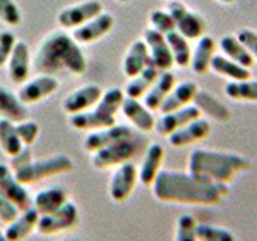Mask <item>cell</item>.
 Segmentation results:
<instances>
[{
    "mask_svg": "<svg viewBox=\"0 0 257 241\" xmlns=\"http://www.w3.org/2000/svg\"><path fill=\"white\" fill-rule=\"evenodd\" d=\"M209 134H211V123L206 117H198L195 120H191L187 126H183L179 131H175L167 137L169 143L175 148H185L188 145L198 143L206 140Z\"/></svg>",
    "mask_w": 257,
    "mask_h": 241,
    "instance_id": "obj_17",
    "label": "cell"
},
{
    "mask_svg": "<svg viewBox=\"0 0 257 241\" xmlns=\"http://www.w3.org/2000/svg\"><path fill=\"white\" fill-rule=\"evenodd\" d=\"M211 71H214L217 76H222L228 79V82H235V80H246L251 79V71L239 66L238 63L228 60L223 55H215L211 61Z\"/></svg>",
    "mask_w": 257,
    "mask_h": 241,
    "instance_id": "obj_31",
    "label": "cell"
},
{
    "mask_svg": "<svg viewBox=\"0 0 257 241\" xmlns=\"http://www.w3.org/2000/svg\"><path fill=\"white\" fill-rule=\"evenodd\" d=\"M196 225L198 222L191 214H182L177 220L175 241H198Z\"/></svg>",
    "mask_w": 257,
    "mask_h": 241,
    "instance_id": "obj_37",
    "label": "cell"
},
{
    "mask_svg": "<svg viewBox=\"0 0 257 241\" xmlns=\"http://www.w3.org/2000/svg\"><path fill=\"white\" fill-rule=\"evenodd\" d=\"M116 2H119V4H128L131 0H116Z\"/></svg>",
    "mask_w": 257,
    "mask_h": 241,
    "instance_id": "obj_47",
    "label": "cell"
},
{
    "mask_svg": "<svg viewBox=\"0 0 257 241\" xmlns=\"http://www.w3.org/2000/svg\"><path fill=\"white\" fill-rule=\"evenodd\" d=\"M114 28V18L109 13H100L95 16L93 20L87 21L82 26L72 29V39L76 40L79 45H90L96 40L108 36Z\"/></svg>",
    "mask_w": 257,
    "mask_h": 241,
    "instance_id": "obj_13",
    "label": "cell"
},
{
    "mask_svg": "<svg viewBox=\"0 0 257 241\" xmlns=\"http://www.w3.org/2000/svg\"><path fill=\"white\" fill-rule=\"evenodd\" d=\"M219 47L223 56H227L228 60L238 63L239 66H243L246 69H251L254 66L255 60L252 58L251 52L247 50L246 45L241 42L236 36H223L219 40Z\"/></svg>",
    "mask_w": 257,
    "mask_h": 241,
    "instance_id": "obj_30",
    "label": "cell"
},
{
    "mask_svg": "<svg viewBox=\"0 0 257 241\" xmlns=\"http://www.w3.org/2000/svg\"><path fill=\"white\" fill-rule=\"evenodd\" d=\"M0 241H10V239H8V238L5 236V233H4L2 230H0Z\"/></svg>",
    "mask_w": 257,
    "mask_h": 241,
    "instance_id": "obj_46",
    "label": "cell"
},
{
    "mask_svg": "<svg viewBox=\"0 0 257 241\" xmlns=\"http://www.w3.org/2000/svg\"><path fill=\"white\" fill-rule=\"evenodd\" d=\"M175 85V76L171 71H161L155 84L151 88L143 95V104L151 111H159L161 104L166 100L169 92L172 90Z\"/></svg>",
    "mask_w": 257,
    "mask_h": 241,
    "instance_id": "obj_24",
    "label": "cell"
},
{
    "mask_svg": "<svg viewBox=\"0 0 257 241\" xmlns=\"http://www.w3.org/2000/svg\"><path fill=\"white\" fill-rule=\"evenodd\" d=\"M137 182H139V169L134 163L127 161L117 166L109 180V196L116 203H122L132 195Z\"/></svg>",
    "mask_w": 257,
    "mask_h": 241,
    "instance_id": "obj_11",
    "label": "cell"
},
{
    "mask_svg": "<svg viewBox=\"0 0 257 241\" xmlns=\"http://www.w3.org/2000/svg\"><path fill=\"white\" fill-rule=\"evenodd\" d=\"M151 188L153 195L161 203L188 206H214L230 193L227 183L207 182L190 172L164 171V169L158 174Z\"/></svg>",
    "mask_w": 257,
    "mask_h": 241,
    "instance_id": "obj_1",
    "label": "cell"
},
{
    "mask_svg": "<svg viewBox=\"0 0 257 241\" xmlns=\"http://www.w3.org/2000/svg\"><path fill=\"white\" fill-rule=\"evenodd\" d=\"M31 161H32V151H31V148L29 147H23V150L18 153V155L12 156V163H10L12 172L18 171L20 167L26 166L28 163H31Z\"/></svg>",
    "mask_w": 257,
    "mask_h": 241,
    "instance_id": "obj_44",
    "label": "cell"
},
{
    "mask_svg": "<svg viewBox=\"0 0 257 241\" xmlns=\"http://www.w3.org/2000/svg\"><path fill=\"white\" fill-rule=\"evenodd\" d=\"M158 76H159V71L150 64V66L145 68L140 74H137L135 77L128 80V84L124 88V95L128 96V98H137V100L143 98V95L150 90L153 84H155Z\"/></svg>",
    "mask_w": 257,
    "mask_h": 241,
    "instance_id": "obj_32",
    "label": "cell"
},
{
    "mask_svg": "<svg viewBox=\"0 0 257 241\" xmlns=\"http://www.w3.org/2000/svg\"><path fill=\"white\" fill-rule=\"evenodd\" d=\"M193 104L199 109L201 116H207L217 123H227V120L231 117L230 109L225 106L222 101H219L212 93H209L207 90H198L195 100H193Z\"/></svg>",
    "mask_w": 257,
    "mask_h": 241,
    "instance_id": "obj_27",
    "label": "cell"
},
{
    "mask_svg": "<svg viewBox=\"0 0 257 241\" xmlns=\"http://www.w3.org/2000/svg\"><path fill=\"white\" fill-rule=\"evenodd\" d=\"M0 148L7 156H15L23 150V143L16 134L15 124L8 119L0 117Z\"/></svg>",
    "mask_w": 257,
    "mask_h": 241,
    "instance_id": "obj_35",
    "label": "cell"
},
{
    "mask_svg": "<svg viewBox=\"0 0 257 241\" xmlns=\"http://www.w3.org/2000/svg\"><path fill=\"white\" fill-rule=\"evenodd\" d=\"M104 7L98 0H85L82 4L77 5H71L63 8V10L58 13V24L64 29H76L79 26H82L87 21L93 20L95 16H98L100 13H103Z\"/></svg>",
    "mask_w": 257,
    "mask_h": 241,
    "instance_id": "obj_9",
    "label": "cell"
},
{
    "mask_svg": "<svg viewBox=\"0 0 257 241\" xmlns=\"http://www.w3.org/2000/svg\"><path fill=\"white\" fill-rule=\"evenodd\" d=\"M167 13L172 16L175 31L188 39L198 40L206 32V21L199 13L190 10V8L182 4L180 0H171L167 4Z\"/></svg>",
    "mask_w": 257,
    "mask_h": 241,
    "instance_id": "obj_6",
    "label": "cell"
},
{
    "mask_svg": "<svg viewBox=\"0 0 257 241\" xmlns=\"http://www.w3.org/2000/svg\"><path fill=\"white\" fill-rule=\"evenodd\" d=\"M37 222H39V212L34 207H29L26 211H21L15 220L8 223L4 233L10 241H23L37 228Z\"/></svg>",
    "mask_w": 257,
    "mask_h": 241,
    "instance_id": "obj_25",
    "label": "cell"
},
{
    "mask_svg": "<svg viewBox=\"0 0 257 241\" xmlns=\"http://www.w3.org/2000/svg\"><path fill=\"white\" fill-rule=\"evenodd\" d=\"M164 147L159 143H151L145 153L142 166L139 169V182L145 187H151L155 183L158 174L163 171V163H164Z\"/></svg>",
    "mask_w": 257,
    "mask_h": 241,
    "instance_id": "obj_20",
    "label": "cell"
},
{
    "mask_svg": "<svg viewBox=\"0 0 257 241\" xmlns=\"http://www.w3.org/2000/svg\"><path fill=\"white\" fill-rule=\"evenodd\" d=\"M127 139H134L132 129L128 126L114 124L106 129H100V131H92L84 140V150L88 153H95L96 150H101L111 143L127 140Z\"/></svg>",
    "mask_w": 257,
    "mask_h": 241,
    "instance_id": "obj_16",
    "label": "cell"
},
{
    "mask_svg": "<svg viewBox=\"0 0 257 241\" xmlns=\"http://www.w3.org/2000/svg\"><path fill=\"white\" fill-rule=\"evenodd\" d=\"M0 191L12 201V203L20 209V211H26L32 207V198L29 191L26 190L23 183L16 180L12 169L7 164H0Z\"/></svg>",
    "mask_w": 257,
    "mask_h": 241,
    "instance_id": "obj_15",
    "label": "cell"
},
{
    "mask_svg": "<svg viewBox=\"0 0 257 241\" xmlns=\"http://www.w3.org/2000/svg\"><path fill=\"white\" fill-rule=\"evenodd\" d=\"M236 37L246 45L247 50L251 52L252 58L257 61V31L249 29V28H244V29H241V31L238 32V36H236Z\"/></svg>",
    "mask_w": 257,
    "mask_h": 241,
    "instance_id": "obj_43",
    "label": "cell"
},
{
    "mask_svg": "<svg viewBox=\"0 0 257 241\" xmlns=\"http://www.w3.org/2000/svg\"><path fill=\"white\" fill-rule=\"evenodd\" d=\"M147 66H150V53L147 44L143 42V39L135 40L128 47L122 60V72L128 79H132L137 74H140Z\"/></svg>",
    "mask_w": 257,
    "mask_h": 241,
    "instance_id": "obj_26",
    "label": "cell"
},
{
    "mask_svg": "<svg viewBox=\"0 0 257 241\" xmlns=\"http://www.w3.org/2000/svg\"><path fill=\"white\" fill-rule=\"evenodd\" d=\"M20 209L16 207L10 199H8L2 191H0V220L4 223H10L20 215Z\"/></svg>",
    "mask_w": 257,
    "mask_h": 241,
    "instance_id": "obj_42",
    "label": "cell"
},
{
    "mask_svg": "<svg viewBox=\"0 0 257 241\" xmlns=\"http://www.w3.org/2000/svg\"><path fill=\"white\" fill-rule=\"evenodd\" d=\"M0 116L13 124L23 123V120L29 119L28 104H24L18 98V95L12 93L8 88L0 87Z\"/></svg>",
    "mask_w": 257,
    "mask_h": 241,
    "instance_id": "obj_28",
    "label": "cell"
},
{
    "mask_svg": "<svg viewBox=\"0 0 257 241\" xmlns=\"http://www.w3.org/2000/svg\"><path fill=\"white\" fill-rule=\"evenodd\" d=\"M217 2H220V4H223V5H230V4L235 2V0H217Z\"/></svg>",
    "mask_w": 257,
    "mask_h": 241,
    "instance_id": "obj_45",
    "label": "cell"
},
{
    "mask_svg": "<svg viewBox=\"0 0 257 241\" xmlns=\"http://www.w3.org/2000/svg\"><path fill=\"white\" fill-rule=\"evenodd\" d=\"M120 111L124 112V116L131 120L139 131H142V132L155 131L156 119L153 116V111L145 106L143 101L125 96L122 101V106H120Z\"/></svg>",
    "mask_w": 257,
    "mask_h": 241,
    "instance_id": "obj_21",
    "label": "cell"
},
{
    "mask_svg": "<svg viewBox=\"0 0 257 241\" xmlns=\"http://www.w3.org/2000/svg\"><path fill=\"white\" fill-rule=\"evenodd\" d=\"M79 222V209L72 201H66L52 214L39 215L37 231L40 235H56V233L72 228Z\"/></svg>",
    "mask_w": 257,
    "mask_h": 241,
    "instance_id": "obj_8",
    "label": "cell"
},
{
    "mask_svg": "<svg viewBox=\"0 0 257 241\" xmlns=\"http://www.w3.org/2000/svg\"><path fill=\"white\" fill-rule=\"evenodd\" d=\"M21 20V10L15 4V0H0V21H4L8 26H18Z\"/></svg>",
    "mask_w": 257,
    "mask_h": 241,
    "instance_id": "obj_40",
    "label": "cell"
},
{
    "mask_svg": "<svg viewBox=\"0 0 257 241\" xmlns=\"http://www.w3.org/2000/svg\"><path fill=\"white\" fill-rule=\"evenodd\" d=\"M101 95H103V90L100 85H96V84L82 85L76 88L74 92H71L66 98L63 100V111L69 116L88 111L98 103Z\"/></svg>",
    "mask_w": 257,
    "mask_h": 241,
    "instance_id": "obj_14",
    "label": "cell"
},
{
    "mask_svg": "<svg viewBox=\"0 0 257 241\" xmlns=\"http://www.w3.org/2000/svg\"><path fill=\"white\" fill-rule=\"evenodd\" d=\"M225 95L235 101H252L257 103V80H235L227 82L225 85Z\"/></svg>",
    "mask_w": 257,
    "mask_h": 241,
    "instance_id": "obj_34",
    "label": "cell"
},
{
    "mask_svg": "<svg viewBox=\"0 0 257 241\" xmlns=\"http://www.w3.org/2000/svg\"><path fill=\"white\" fill-rule=\"evenodd\" d=\"M60 82L58 79L48 74H39L34 79H28L26 82L21 84L18 90V98L24 104H36L42 101L48 96H52L56 90H58Z\"/></svg>",
    "mask_w": 257,
    "mask_h": 241,
    "instance_id": "obj_10",
    "label": "cell"
},
{
    "mask_svg": "<svg viewBox=\"0 0 257 241\" xmlns=\"http://www.w3.org/2000/svg\"><path fill=\"white\" fill-rule=\"evenodd\" d=\"M72 169H74V163H72L68 156L56 155V156L40 159V161L32 159L26 166H23L18 171H15L13 175L16 177V180L26 187V185L37 183L44 179H48V177L71 172Z\"/></svg>",
    "mask_w": 257,
    "mask_h": 241,
    "instance_id": "obj_5",
    "label": "cell"
},
{
    "mask_svg": "<svg viewBox=\"0 0 257 241\" xmlns=\"http://www.w3.org/2000/svg\"><path fill=\"white\" fill-rule=\"evenodd\" d=\"M150 24L151 29H155L156 32L163 36H167L169 32L175 31V24L172 16L167 13V10H153L150 13Z\"/></svg>",
    "mask_w": 257,
    "mask_h": 241,
    "instance_id": "obj_38",
    "label": "cell"
},
{
    "mask_svg": "<svg viewBox=\"0 0 257 241\" xmlns=\"http://www.w3.org/2000/svg\"><path fill=\"white\" fill-rule=\"evenodd\" d=\"M252 169L251 159L238 153L198 148L188 158V172L214 183H230L238 174Z\"/></svg>",
    "mask_w": 257,
    "mask_h": 241,
    "instance_id": "obj_3",
    "label": "cell"
},
{
    "mask_svg": "<svg viewBox=\"0 0 257 241\" xmlns=\"http://www.w3.org/2000/svg\"><path fill=\"white\" fill-rule=\"evenodd\" d=\"M198 90H199V87L195 82H191V80H185V82L175 84L172 90L166 96L163 104H161L159 112L161 114H166V112L188 106V104H191L193 100H195Z\"/></svg>",
    "mask_w": 257,
    "mask_h": 241,
    "instance_id": "obj_22",
    "label": "cell"
},
{
    "mask_svg": "<svg viewBox=\"0 0 257 241\" xmlns=\"http://www.w3.org/2000/svg\"><path fill=\"white\" fill-rule=\"evenodd\" d=\"M34 69L39 74L53 77L63 72L82 76L87 71V58L72 36L63 31H53L47 34L37 47Z\"/></svg>",
    "mask_w": 257,
    "mask_h": 241,
    "instance_id": "obj_2",
    "label": "cell"
},
{
    "mask_svg": "<svg viewBox=\"0 0 257 241\" xmlns=\"http://www.w3.org/2000/svg\"><path fill=\"white\" fill-rule=\"evenodd\" d=\"M16 42H18V40H16L13 32H10V31L0 32V66L7 64V61H8V58H10V55L13 52Z\"/></svg>",
    "mask_w": 257,
    "mask_h": 241,
    "instance_id": "obj_41",
    "label": "cell"
},
{
    "mask_svg": "<svg viewBox=\"0 0 257 241\" xmlns=\"http://www.w3.org/2000/svg\"><path fill=\"white\" fill-rule=\"evenodd\" d=\"M198 117H201V112L195 104L191 103L188 106L166 112V114L161 116L155 124V131L159 135L169 137L175 131H179V129H182L183 126H187L188 123H191V120H195Z\"/></svg>",
    "mask_w": 257,
    "mask_h": 241,
    "instance_id": "obj_18",
    "label": "cell"
},
{
    "mask_svg": "<svg viewBox=\"0 0 257 241\" xmlns=\"http://www.w3.org/2000/svg\"><path fill=\"white\" fill-rule=\"evenodd\" d=\"M125 98L124 90L119 87H109L104 90L98 103L92 109L69 116V126L76 131H100L116 124V114Z\"/></svg>",
    "mask_w": 257,
    "mask_h": 241,
    "instance_id": "obj_4",
    "label": "cell"
},
{
    "mask_svg": "<svg viewBox=\"0 0 257 241\" xmlns=\"http://www.w3.org/2000/svg\"><path fill=\"white\" fill-rule=\"evenodd\" d=\"M137 151H139V145L134 139H127V140H120L114 142L104 147L101 150H96L92 153V166L95 169H111V167H117L120 164L131 161Z\"/></svg>",
    "mask_w": 257,
    "mask_h": 241,
    "instance_id": "obj_7",
    "label": "cell"
},
{
    "mask_svg": "<svg viewBox=\"0 0 257 241\" xmlns=\"http://www.w3.org/2000/svg\"><path fill=\"white\" fill-rule=\"evenodd\" d=\"M215 48L217 44L211 36H201L196 42L195 50H191V60H190V68L193 72L198 76L206 74L211 69V61L215 56Z\"/></svg>",
    "mask_w": 257,
    "mask_h": 241,
    "instance_id": "obj_23",
    "label": "cell"
},
{
    "mask_svg": "<svg viewBox=\"0 0 257 241\" xmlns=\"http://www.w3.org/2000/svg\"><path fill=\"white\" fill-rule=\"evenodd\" d=\"M8 77L15 85H21L29 79L31 72V48L26 42H16L8 58Z\"/></svg>",
    "mask_w": 257,
    "mask_h": 241,
    "instance_id": "obj_19",
    "label": "cell"
},
{
    "mask_svg": "<svg viewBox=\"0 0 257 241\" xmlns=\"http://www.w3.org/2000/svg\"><path fill=\"white\" fill-rule=\"evenodd\" d=\"M143 42L147 44L151 66H155L159 72L171 71V68L174 66V56L167 45L166 37L155 29L148 28L143 32Z\"/></svg>",
    "mask_w": 257,
    "mask_h": 241,
    "instance_id": "obj_12",
    "label": "cell"
},
{
    "mask_svg": "<svg viewBox=\"0 0 257 241\" xmlns=\"http://www.w3.org/2000/svg\"><path fill=\"white\" fill-rule=\"evenodd\" d=\"M15 129H16V134H18L20 140L23 143V147H31V145L37 140V137L40 134L39 124L36 120H29V119L15 124Z\"/></svg>",
    "mask_w": 257,
    "mask_h": 241,
    "instance_id": "obj_39",
    "label": "cell"
},
{
    "mask_svg": "<svg viewBox=\"0 0 257 241\" xmlns=\"http://www.w3.org/2000/svg\"><path fill=\"white\" fill-rule=\"evenodd\" d=\"M167 40V45L171 48V53L174 56V64L179 68H188L191 60V47L190 40L185 39L180 32L172 31L167 36H164Z\"/></svg>",
    "mask_w": 257,
    "mask_h": 241,
    "instance_id": "obj_33",
    "label": "cell"
},
{
    "mask_svg": "<svg viewBox=\"0 0 257 241\" xmlns=\"http://www.w3.org/2000/svg\"><path fill=\"white\" fill-rule=\"evenodd\" d=\"M68 199V193L64 188L60 187H52L40 190L32 199V207L39 212V215L52 214L56 209H60Z\"/></svg>",
    "mask_w": 257,
    "mask_h": 241,
    "instance_id": "obj_29",
    "label": "cell"
},
{
    "mask_svg": "<svg viewBox=\"0 0 257 241\" xmlns=\"http://www.w3.org/2000/svg\"><path fill=\"white\" fill-rule=\"evenodd\" d=\"M198 241H236L235 235L223 227H217L211 223H198L196 225Z\"/></svg>",
    "mask_w": 257,
    "mask_h": 241,
    "instance_id": "obj_36",
    "label": "cell"
}]
</instances>
